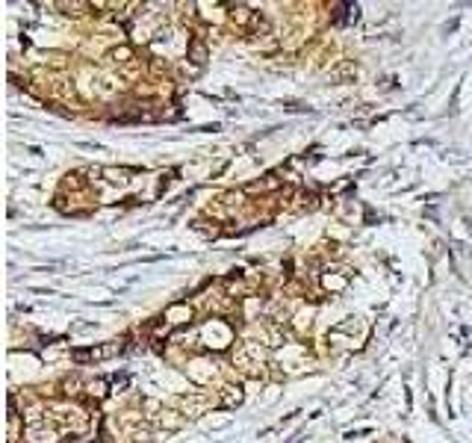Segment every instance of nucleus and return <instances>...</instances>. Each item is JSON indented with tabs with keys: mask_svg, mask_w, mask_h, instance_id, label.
Here are the masks:
<instances>
[{
	"mask_svg": "<svg viewBox=\"0 0 472 443\" xmlns=\"http://www.w3.org/2000/svg\"><path fill=\"white\" fill-rule=\"evenodd\" d=\"M333 77H357V68H354V65H349V63H346V65H342V68H340V71H337V74H333Z\"/></svg>",
	"mask_w": 472,
	"mask_h": 443,
	"instance_id": "obj_5",
	"label": "nucleus"
},
{
	"mask_svg": "<svg viewBox=\"0 0 472 443\" xmlns=\"http://www.w3.org/2000/svg\"><path fill=\"white\" fill-rule=\"evenodd\" d=\"M239 402H242V393L239 390H233V387H224V405H239Z\"/></svg>",
	"mask_w": 472,
	"mask_h": 443,
	"instance_id": "obj_2",
	"label": "nucleus"
},
{
	"mask_svg": "<svg viewBox=\"0 0 472 443\" xmlns=\"http://www.w3.org/2000/svg\"><path fill=\"white\" fill-rule=\"evenodd\" d=\"M106 59H110V63L124 65V63H130V59H133V51H130V47H115V51H110V56H106Z\"/></svg>",
	"mask_w": 472,
	"mask_h": 443,
	"instance_id": "obj_1",
	"label": "nucleus"
},
{
	"mask_svg": "<svg viewBox=\"0 0 472 443\" xmlns=\"http://www.w3.org/2000/svg\"><path fill=\"white\" fill-rule=\"evenodd\" d=\"M204 405H206V402H204V399H198V396H192V399L186 396V399H183V408H186V411H201Z\"/></svg>",
	"mask_w": 472,
	"mask_h": 443,
	"instance_id": "obj_3",
	"label": "nucleus"
},
{
	"mask_svg": "<svg viewBox=\"0 0 472 443\" xmlns=\"http://www.w3.org/2000/svg\"><path fill=\"white\" fill-rule=\"evenodd\" d=\"M192 56H195V63H204V59H206V47L201 42H192Z\"/></svg>",
	"mask_w": 472,
	"mask_h": 443,
	"instance_id": "obj_4",
	"label": "nucleus"
}]
</instances>
